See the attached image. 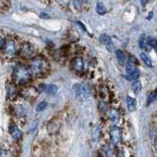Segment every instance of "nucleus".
<instances>
[{"mask_svg": "<svg viewBox=\"0 0 157 157\" xmlns=\"http://www.w3.org/2000/svg\"><path fill=\"white\" fill-rule=\"evenodd\" d=\"M140 47L142 48V49H144V50H150V46L148 45V43H147V41H146V38H145V36H141L140 37Z\"/></svg>", "mask_w": 157, "mask_h": 157, "instance_id": "a211bd4d", "label": "nucleus"}, {"mask_svg": "<svg viewBox=\"0 0 157 157\" xmlns=\"http://www.w3.org/2000/svg\"><path fill=\"white\" fill-rule=\"evenodd\" d=\"M0 155H1V150H0Z\"/></svg>", "mask_w": 157, "mask_h": 157, "instance_id": "c756f323", "label": "nucleus"}, {"mask_svg": "<svg viewBox=\"0 0 157 157\" xmlns=\"http://www.w3.org/2000/svg\"><path fill=\"white\" fill-rule=\"evenodd\" d=\"M126 100H127V105H128V109H129V111H131V112L135 111L136 107V102L135 98H132L131 96H127Z\"/></svg>", "mask_w": 157, "mask_h": 157, "instance_id": "4468645a", "label": "nucleus"}, {"mask_svg": "<svg viewBox=\"0 0 157 157\" xmlns=\"http://www.w3.org/2000/svg\"><path fill=\"white\" fill-rule=\"evenodd\" d=\"M13 78L18 85H26L32 78L31 72L29 69L24 65H17L14 68L13 72Z\"/></svg>", "mask_w": 157, "mask_h": 157, "instance_id": "f03ea898", "label": "nucleus"}, {"mask_svg": "<svg viewBox=\"0 0 157 157\" xmlns=\"http://www.w3.org/2000/svg\"><path fill=\"white\" fill-rule=\"evenodd\" d=\"M140 58H141L142 62H144L145 65L149 66V67L152 66L151 59H150V57H149L148 55H147V54H146L145 52H141V53H140Z\"/></svg>", "mask_w": 157, "mask_h": 157, "instance_id": "f3484780", "label": "nucleus"}, {"mask_svg": "<svg viewBox=\"0 0 157 157\" xmlns=\"http://www.w3.org/2000/svg\"><path fill=\"white\" fill-rule=\"evenodd\" d=\"M73 91L75 93V96L80 100L86 99L90 95V90L86 85H75L73 87Z\"/></svg>", "mask_w": 157, "mask_h": 157, "instance_id": "7ed1b4c3", "label": "nucleus"}, {"mask_svg": "<svg viewBox=\"0 0 157 157\" xmlns=\"http://www.w3.org/2000/svg\"><path fill=\"white\" fill-rule=\"evenodd\" d=\"M86 2L85 1H74V4H75V7L77 9H82V6L83 4H86Z\"/></svg>", "mask_w": 157, "mask_h": 157, "instance_id": "cd10ccee", "label": "nucleus"}, {"mask_svg": "<svg viewBox=\"0 0 157 157\" xmlns=\"http://www.w3.org/2000/svg\"><path fill=\"white\" fill-rule=\"evenodd\" d=\"M72 66L74 68V70L77 72H82L83 71V67H85V64H83V60L82 57H76L73 60Z\"/></svg>", "mask_w": 157, "mask_h": 157, "instance_id": "9d476101", "label": "nucleus"}, {"mask_svg": "<svg viewBox=\"0 0 157 157\" xmlns=\"http://www.w3.org/2000/svg\"><path fill=\"white\" fill-rule=\"evenodd\" d=\"M140 77V72L139 71H136L134 72L132 74H131V75H127V80H129V81H135L136 80L137 78Z\"/></svg>", "mask_w": 157, "mask_h": 157, "instance_id": "4be33fe9", "label": "nucleus"}, {"mask_svg": "<svg viewBox=\"0 0 157 157\" xmlns=\"http://www.w3.org/2000/svg\"><path fill=\"white\" fill-rule=\"evenodd\" d=\"M101 152H102V155L104 157H110L113 154V152H114V145L112 144H106L104 147H102Z\"/></svg>", "mask_w": 157, "mask_h": 157, "instance_id": "9b49d317", "label": "nucleus"}, {"mask_svg": "<svg viewBox=\"0 0 157 157\" xmlns=\"http://www.w3.org/2000/svg\"><path fill=\"white\" fill-rule=\"evenodd\" d=\"M10 134H11L12 137L15 140H19L22 137V132L20 131L18 129V127L17 126H12V127H10Z\"/></svg>", "mask_w": 157, "mask_h": 157, "instance_id": "f8f14e48", "label": "nucleus"}, {"mask_svg": "<svg viewBox=\"0 0 157 157\" xmlns=\"http://www.w3.org/2000/svg\"><path fill=\"white\" fill-rule=\"evenodd\" d=\"M98 135H99V130H98V127H95V128H94V130H93V132H92L93 139L95 140L94 141L97 140V139H98Z\"/></svg>", "mask_w": 157, "mask_h": 157, "instance_id": "bb28decb", "label": "nucleus"}, {"mask_svg": "<svg viewBox=\"0 0 157 157\" xmlns=\"http://www.w3.org/2000/svg\"><path fill=\"white\" fill-rule=\"evenodd\" d=\"M116 57L118 59V62L120 63V65H125L127 62V54L125 51L118 49V50H116Z\"/></svg>", "mask_w": 157, "mask_h": 157, "instance_id": "ddd939ff", "label": "nucleus"}, {"mask_svg": "<svg viewBox=\"0 0 157 157\" xmlns=\"http://www.w3.org/2000/svg\"><path fill=\"white\" fill-rule=\"evenodd\" d=\"M108 115H109V119L112 122H117L120 118L119 113H118L115 109H110L109 112H108Z\"/></svg>", "mask_w": 157, "mask_h": 157, "instance_id": "dca6fc26", "label": "nucleus"}, {"mask_svg": "<svg viewBox=\"0 0 157 157\" xmlns=\"http://www.w3.org/2000/svg\"><path fill=\"white\" fill-rule=\"evenodd\" d=\"M132 90H134L136 93H139L141 90V83H140V82H139V81L134 82V83H132Z\"/></svg>", "mask_w": 157, "mask_h": 157, "instance_id": "412c9836", "label": "nucleus"}, {"mask_svg": "<svg viewBox=\"0 0 157 157\" xmlns=\"http://www.w3.org/2000/svg\"><path fill=\"white\" fill-rule=\"evenodd\" d=\"M100 41H101L102 43L106 44L107 47H108V49H109L110 44L112 45V43H111V38H110L109 36H106V34H103V36H100Z\"/></svg>", "mask_w": 157, "mask_h": 157, "instance_id": "6ab92c4d", "label": "nucleus"}, {"mask_svg": "<svg viewBox=\"0 0 157 157\" xmlns=\"http://www.w3.org/2000/svg\"><path fill=\"white\" fill-rule=\"evenodd\" d=\"M29 72L31 75L41 77L48 72V64L43 57L37 56L32 59L29 63Z\"/></svg>", "mask_w": 157, "mask_h": 157, "instance_id": "f257e3e1", "label": "nucleus"}, {"mask_svg": "<svg viewBox=\"0 0 157 157\" xmlns=\"http://www.w3.org/2000/svg\"><path fill=\"white\" fill-rule=\"evenodd\" d=\"M155 99H156V91H153V92H151L150 95L148 96V104L155 101Z\"/></svg>", "mask_w": 157, "mask_h": 157, "instance_id": "a878e982", "label": "nucleus"}, {"mask_svg": "<svg viewBox=\"0 0 157 157\" xmlns=\"http://www.w3.org/2000/svg\"><path fill=\"white\" fill-rule=\"evenodd\" d=\"M41 90L46 91L47 93H50V94H54V93L57 92V86L54 85H41Z\"/></svg>", "mask_w": 157, "mask_h": 157, "instance_id": "2eb2a0df", "label": "nucleus"}, {"mask_svg": "<svg viewBox=\"0 0 157 157\" xmlns=\"http://www.w3.org/2000/svg\"><path fill=\"white\" fill-rule=\"evenodd\" d=\"M110 137L114 144H119L122 140V130L119 127H113L110 130Z\"/></svg>", "mask_w": 157, "mask_h": 157, "instance_id": "423d86ee", "label": "nucleus"}, {"mask_svg": "<svg viewBox=\"0 0 157 157\" xmlns=\"http://www.w3.org/2000/svg\"><path fill=\"white\" fill-rule=\"evenodd\" d=\"M4 42H5V39H4L1 36H0V49H1V48L3 47Z\"/></svg>", "mask_w": 157, "mask_h": 157, "instance_id": "c85d7f7f", "label": "nucleus"}, {"mask_svg": "<svg viewBox=\"0 0 157 157\" xmlns=\"http://www.w3.org/2000/svg\"><path fill=\"white\" fill-rule=\"evenodd\" d=\"M6 91H7V97L10 100H14L17 97V88L13 83H7L6 85Z\"/></svg>", "mask_w": 157, "mask_h": 157, "instance_id": "1a4fd4ad", "label": "nucleus"}, {"mask_svg": "<svg viewBox=\"0 0 157 157\" xmlns=\"http://www.w3.org/2000/svg\"><path fill=\"white\" fill-rule=\"evenodd\" d=\"M147 43H148V45L150 46V48L152 47L153 49H156L157 47V43H156V39L155 38H148L147 39Z\"/></svg>", "mask_w": 157, "mask_h": 157, "instance_id": "5701e85b", "label": "nucleus"}, {"mask_svg": "<svg viewBox=\"0 0 157 157\" xmlns=\"http://www.w3.org/2000/svg\"><path fill=\"white\" fill-rule=\"evenodd\" d=\"M2 49H3V53L6 56L13 57L15 54L17 53V50H18L17 43L15 42V40H13V39H7V40H5Z\"/></svg>", "mask_w": 157, "mask_h": 157, "instance_id": "20e7f679", "label": "nucleus"}, {"mask_svg": "<svg viewBox=\"0 0 157 157\" xmlns=\"http://www.w3.org/2000/svg\"><path fill=\"white\" fill-rule=\"evenodd\" d=\"M96 12L100 15H103L106 13V9H105V6L103 5V3L101 2H98L96 4Z\"/></svg>", "mask_w": 157, "mask_h": 157, "instance_id": "aec40b11", "label": "nucleus"}, {"mask_svg": "<svg viewBox=\"0 0 157 157\" xmlns=\"http://www.w3.org/2000/svg\"><path fill=\"white\" fill-rule=\"evenodd\" d=\"M38 94V91L34 87H27L22 92V95L27 99H34Z\"/></svg>", "mask_w": 157, "mask_h": 157, "instance_id": "0eeeda50", "label": "nucleus"}, {"mask_svg": "<svg viewBox=\"0 0 157 157\" xmlns=\"http://www.w3.org/2000/svg\"><path fill=\"white\" fill-rule=\"evenodd\" d=\"M98 107H99L100 112H106V110H107V104H106V102H104V101H100Z\"/></svg>", "mask_w": 157, "mask_h": 157, "instance_id": "393cba45", "label": "nucleus"}, {"mask_svg": "<svg viewBox=\"0 0 157 157\" xmlns=\"http://www.w3.org/2000/svg\"><path fill=\"white\" fill-rule=\"evenodd\" d=\"M46 106H47V103L45 102V101H41L39 104L36 106V111H42V110H44L46 108Z\"/></svg>", "mask_w": 157, "mask_h": 157, "instance_id": "b1692460", "label": "nucleus"}, {"mask_svg": "<svg viewBox=\"0 0 157 157\" xmlns=\"http://www.w3.org/2000/svg\"><path fill=\"white\" fill-rule=\"evenodd\" d=\"M33 52H34V49H33V44L29 42H25L21 46V48H20V55L26 59L32 58L33 55Z\"/></svg>", "mask_w": 157, "mask_h": 157, "instance_id": "39448f33", "label": "nucleus"}, {"mask_svg": "<svg viewBox=\"0 0 157 157\" xmlns=\"http://www.w3.org/2000/svg\"><path fill=\"white\" fill-rule=\"evenodd\" d=\"M136 58L134 56H130L129 57V59H128V62H127V67H126L127 75H131V74H132L134 72L137 71L136 67Z\"/></svg>", "mask_w": 157, "mask_h": 157, "instance_id": "6e6552de", "label": "nucleus"}]
</instances>
